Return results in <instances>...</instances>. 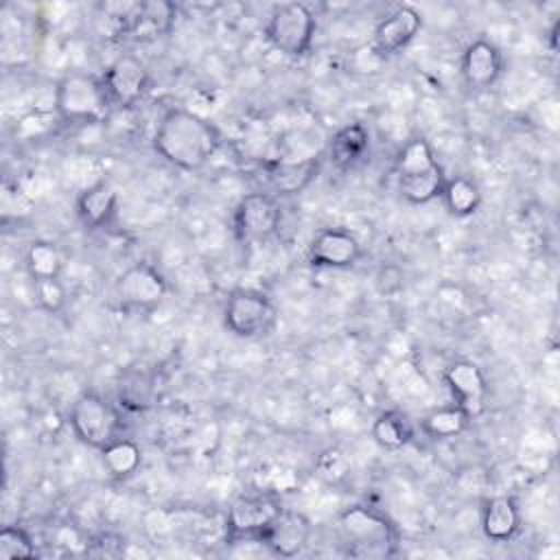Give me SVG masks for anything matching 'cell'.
Instances as JSON below:
<instances>
[{
    "instance_id": "cell-25",
    "label": "cell",
    "mask_w": 560,
    "mask_h": 560,
    "mask_svg": "<svg viewBox=\"0 0 560 560\" xmlns=\"http://www.w3.org/2000/svg\"><path fill=\"white\" fill-rule=\"evenodd\" d=\"M24 265L33 282L61 278L63 258L55 243L50 241H31L24 252Z\"/></svg>"
},
{
    "instance_id": "cell-7",
    "label": "cell",
    "mask_w": 560,
    "mask_h": 560,
    "mask_svg": "<svg viewBox=\"0 0 560 560\" xmlns=\"http://www.w3.org/2000/svg\"><path fill=\"white\" fill-rule=\"evenodd\" d=\"M74 438L90 448H105L109 442L120 438L118 411L96 392H81L68 413Z\"/></svg>"
},
{
    "instance_id": "cell-29",
    "label": "cell",
    "mask_w": 560,
    "mask_h": 560,
    "mask_svg": "<svg viewBox=\"0 0 560 560\" xmlns=\"http://www.w3.org/2000/svg\"><path fill=\"white\" fill-rule=\"evenodd\" d=\"M315 468H317V472H319L324 479H328V481H339V479L346 477V472L350 470V462H348V457H346V453H343L341 448L330 446V448H326V451L317 457Z\"/></svg>"
},
{
    "instance_id": "cell-18",
    "label": "cell",
    "mask_w": 560,
    "mask_h": 560,
    "mask_svg": "<svg viewBox=\"0 0 560 560\" xmlns=\"http://www.w3.org/2000/svg\"><path fill=\"white\" fill-rule=\"evenodd\" d=\"M521 508L510 494H492L481 508V532L490 542H510L521 532Z\"/></svg>"
},
{
    "instance_id": "cell-3",
    "label": "cell",
    "mask_w": 560,
    "mask_h": 560,
    "mask_svg": "<svg viewBox=\"0 0 560 560\" xmlns=\"http://www.w3.org/2000/svg\"><path fill=\"white\" fill-rule=\"evenodd\" d=\"M396 184L405 201L413 206H424L440 199L446 175L440 166L429 140L416 136L402 144L396 155Z\"/></svg>"
},
{
    "instance_id": "cell-14",
    "label": "cell",
    "mask_w": 560,
    "mask_h": 560,
    "mask_svg": "<svg viewBox=\"0 0 560 560\" xmlns=\"http://www.w3.org/2000/svg\"><path fill=\"white\" fill-rule=\"evenodd\" d=\"M361 256L359 238L343 228H324L308 243V262L319 269H350Z\"/></svg>"
},
{
    "instance_id": "cell-19",
    "label": "cell",
    "mask_w": 560,
    "mask_h": 560,
    "mask_svg": "<svg viewBox=\"0 0 560 560\" xmlns=\"http://www.w3.org/2000/svg\"><path fill=\"white\" fill-rule=\"evenodd\" d=\"M370 151V131L361 122L343 125L328 142V160L335 168L348 171Z\"/></svg>"
},
{
    "instance_id": "cell-17",
    "label": "cell",
    "mask_w": 560,
    "mask_h": 560,
    "mask_svg": "<svg viewBox=\"0 0 560 560\" xmlns=\"http://www.w3.org/2000/svg\"><path fill=\"white\" fill-rule=\"evenodd\" d=\"M74 210L79 221L90 230H103L118 214V192L107 179H98L77 195Z\"/></svg>"
},
{
    "instance_id": "cell-9",
    "label": "cell",
    "mask_w": 560,
    "mask_h": 560,
    "mask_svg": "<svg viewBox=\"0 0 560 560\" xmlns=\"http://www.w3.org/2000/svg\"><path fill=\"white\" fill-rule=\"evenodd\" d=\"M282 221L280 203L269 192H249L241 197L234 208L232 230L234 238L243 245H252L258 241L271 238Z\"/></svg>"
},
{
    "instance_id": "cell-15",
    "label": "cell",
    "mask_w": 560,
    "mask_h": 560,
    "mask_svg": "<svg viewBox=\"0 0 560 560\" xmlns=\"http://www.w3.org/2000/svg\"><path fill=\"white\" fill-rule=\"evenodd\" d=\"M505 68V59L501 48L490 39L470 42L459 59V74L470 90H488L492 88Z\"/></svg>"
},
{
    "instance_id": "cell-13",
    "label": "cell",
    "mask_w": 560,
    "mask_h": 560,
    "mask_svg": "<svg viewBox=\"0 0 560 560\" xmlns=\"http://www.w3.org/2000/svg\"><path fill=\"white\" fill-rule=\"evenodd\" d=\"M420 28H422V13L411 4H400L376 24L372 33L370 50L381 59L394 57L416 39Z\"/></svg>"
},
{
    "instance_id": "cell-23",
    "label": "cell",
    "mask_w": 560,
    "mask_h": 560,
    "mask_svg": "<svg viewBox=\"0 0 560 560\" xmlns=\"http://www.w3.org/2000/svg\"><path fill=\"white\" fill-rule=\"evenodd\" d=\"M175 4L171 2H142L133 4L127 22V31L144 33V35H160L166 33L175 20Z\"/></svg>"
},
{
    "instance_id": "cell-30",
    "label": "cell",
    "mask_w": 560,
    "mask_h": 560,
    "mask_svg": "<svg viewBox=\"0 0 560 560\" xmlns=\"http://www.w3.org/2000/svg\"><path fill=\"white\" fill-rule=\"evenodd\" d=\"M0 208H2V221L7 223L11 217H13V219L20 217L15 208H20L22 214H28L31 208H33V203H31V199L18 188V184L4 182V184H2V201H0Z\"/></svg>"
},
{
    "instance_id": "cell-16",
    "label": "cell",
    "mask_w": 560,
    "mask_h": 560,
    "mask_svg": "<svg viewBox=\"0 0 560 560\" xmlns=\"http://www.w3.org/2000/svg\"><path fill=\"white\" fill-rule=\"evenodd\" d=\"M311 538V521L293 510H282V514L262 534L260 545H265L273 556L295 558L300 556Z\"/></svg>"
},
{
    "instance_id": "cell-21",
    "label": "cell",
    "mask_w": 560,
    "mask_h": 560,
    "mask_svg": "<svg viewBox=\"0 0 560 560\" xmlns=\"http://www.w3.org/2000/svg\"><path fill=\"white\" fill-rule=\"evenodd\" d=\"M440 199L453 217L464 219V217H470L479 210L481 190H479L475 179H470L466 175H453V177H446Z\"/></svg>"
},
{
    "instance_id": "cell-1",
    "label": "cell",
    "mask_w": 560,
    "mask_h": 560,
    "mask_svg": "<svg viewBox=\"0 0 560 560\" xmlns=\"http://www.w3.org/2000/svg\"><path fill=\"white\" fill-rule=\"evenodd\" d=\"M221 142L217 125L186 107H168L153 133L155 153L182 171L203 168L221 149Z\"/></svg>"
},
{
    "instance_id": "cell-20",
    "label": "cell",
    "mask_w": 560,
    "mask_h": 560,
    "mask_svg": "<svg viewBox=\"0 0 560 560\" xmlns=\"http://www.w3.org/2000/svg\"><path fill=\"white\" fill-rule=\"evenodd\" d=\"M372 440L385 451H400L413 440V424L398 409L381 411L372 422Z\"/></svg>"
},
{
    "instance_id": "cell-2",
    "label": "cell",
    "mask_w": 560,
    "mask_h": 560,
    "mask_svg": "<svg viewBox=\"0 0 560 560\" xmlns=\"http://www.w3.org/2000/svg\"><path fill=\"white\" fill-rule=\"evenodd\" d=\"M337 529L343 553L361 560H385L398 556V525L381 510L370 505H350L337 516Z\"/></svg>"
},
{
    "instance_id": "cell-28",
    "label": "cell",
    "mask_w": 560,
    "mask_h": 560,
    "mask_svg": "<svg viewBox=\"0 0 560 560\" xmlns=\"http://www.w3.org/2000/svg\"><path fill=\"white\" fill-rule=\"evenodd\" d=\"M33 293H35V300H37L39 308L46 311V313L57 315L66 306V287L59 278L33 282Z\"/></svg>"
},
{
    "instance_id": "cell-26",
    "label": "cell",
    "mask_w": 560,
    "mask_h": 560,
    "mask_svg": "<svg viewBox=\"0 0 560 560\" xmlns=\"http://www.w3.org/2000/svg\"><path fill=\"white\" fill-rule=\"evenodd\" d=\"M317 173V160H302L293 164H276L269 171L273 186L282 192H298Z\"/></svg>"
},
{
    "instance_id": "cell-24",
    "label": "cell",
    "mask_w": 560,
    "mask_h": 560,
    "mask_svg": "<svg viewBox=\"0 0 560 560\" xmlns=\"http://www.w3.org/2000/svg\"><path fill=\"white\" fill-rule=\"evenodd\" d=\"M468 424H470V418L466 416V411L455 402H451V405L431 409L422 418L420 427L431 440H451L462 435L468 429Z\"/></svg>"
},
{
    "instance_id": "cell-12",
    "label": "cell",
    "mask_w": 560,
    "mask_h": 560,
    "mask_svg": "<svg viewBox=\"0 0 560 560\" xmlns=\"http://www.w3.org/2000/svg\"><path fill=\"white\" fill-rule=\"evenodd\" d=\"M442 381L448 387L453 402L462 407L470 420L479 418L486 411L488 378L475 361L470 359L451 361L442 372Z\"/></svg>"
},
{
    "instance_id": "cell-10",
    "label": "cell",
    "mask_w": 560,
    "mask_h": 560,
    "mask_svg": "<svg viewBox=\"0 0 560 560\" xmlns=\"http://www.w3.org/2000/svg\"><path fill=\"white\" fill-rule=\"evenodd\" d=\"M168 293V282L151 262L129 265L116 280V298L127 311L149 313L158 308Z\"/></svg>"
},
{
    "instance_id": "cell-27",
    "label": "cell",
    "mask_w": 560,
    "mask_h": 560,
    "mask_svg": "<svg viewBox=\"0 0 560 560\" xmlns=\"http://www.w3.org/2000/svg\"><path fill=\"white\" fill-rule=\"evenodd\" d=\"M37 549L31 534L22 525H4L0 529V558L2 560H28Z\"/></svg>"
},
{
    "instance_id": "cell-4",
    "label": "cell",
    "mask_w": 560,
    "mask_h": 560,
    "mask_svg": "<svg viewBox=\"0 0 560 560\" xmlns=\"http://www.w3.org/2000/svg\"><path fill=\"white\" fill-rule=\"evenodd\" d=\"M112 101L101 77L70 72L55 85V112L70 122H98L112 112Z\"/></svg>"
},
{
    "instance_id": "cell-11",
    "label": "cell",
    "mask_w": 560,
    "mask_h": 560,
    "mask_svg": "<svg viewBox=\"0 0 560 560\" xmlns=\"http://www.w3.org/2000/svg\"><path fill=\"white\" fill-rule=\"evenodd\" d=\"M101 81L105 85V92L112 105L122 109L138 105L147 96L151 85L149 70L144 61L136 55L116 57L101 74Z\"/></svg>"
},
{
    "instance_id": "cell-5",
    "label": "cell",
    "mask_w": 560,
    "mask_h": 560,
    "mask_svg": "<svg viewBox=\"0 0 560 560\" xmlns=\"http://www.w3.org/2000/svg\"><path fill=\"white\" fill-rule=\"evenodd\" d=\"M282 499L269 490L236 497L225 514V542H260L262 534L282 514Z\"/></svg>"
},
{
    "instance_id": "cell-6",
    "label": "cell",
    "mask_w": 560,
    "mask_h": 560,
    "mask_svg": "<svg viewBox=\"0 0 560 560\" xmlns=\"http://www.w3.org/2000/svg\"><path fill=\"white\" fill-rule=\"evenodd\" d=\"M317 31V20L313 11L302 2L276 4L265 24L267 42L287 57L308 55Z\"/></svg>"
},
{
    "instance_id": "cell-8",
    "label": "cell",
    "mask_w": 560,
    "mask_h": 560,
    "mask_svg": "<svg viewBox=\"0 0 560 560\" xmlns=\"http://www.w3.org/2000/svg\"><path fill=\"white\" fill-rule=\"evenodd\" d=\"M278 322V308L269 295L256 289L230 291L223 306V326L238 339L269 335Z\"/></svg>"
},
{
    "instance_id": "cell-22",
    "label": "cell",
    "mask_w": 560,
    "mask_h": 560,
    "mask_svg": "<svg viewBox=\"0 0 560 560\" xmlns=\"http://www.w3.org/2000/svg\"><path fill=\"white\" fill-rule=\"evenodd\" d=\"M101 462L109 477L114 479H127L133 472H138L142 464V451L140 446L129 438H116L105 448H101Z\"/></svg>"
}]
</instances>
